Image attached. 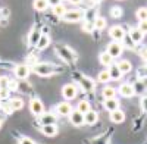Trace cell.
Here are the masks:
<instances>
[{
  "label": "cell",
  "mask_w": 147,
  "mask_h": 144,
  "mask_svg": "<svg viewBox=\"0 0 147 144\" xmlns=\"http://www.w3.org/2000/svg\"><path fill=\"white\" fill-rule=\"evenodd\" d=\"M32 71L40 77H50V75L56 74V72H59L60 69L50 65V63H37V65H34Z\"/></svg>",
  "instance_id": "cell-1"
},
{
  "label": "cell",
  "mask_w": 147,
  "mask_h": 144,
  "mask_svg": "<svg viewBox=\"0 0 147 144\" xmlns=\"http://www.w3.org/2000/svg\"><path fill=\"white\" fill-rule=\"evenodd\" d=\"M105 27H106V19H105V18H102V16H97V18L94 19L93 28L102 31V30H105Z\"/></svg>",
  "instance_id": "cell-24"
},
{
  "label": "cell",
  "mask_w": 147,
  "mask_h": 144,
  "mask_svg": "<svg viewBox=\"0 0 147 144\" xmlns=\"http://www.w3.org/2000/svg\"><path fill=\"white\" fill-rule=\"evenodd\" d=\"M119 94L122 96V97H132L134 96V90H132V84H122V85L119 87Z\"/></svg>",
  "instance_id": "cell-16"
},
{
  "label": "cell",
  "mask_w": 147,
  "mask_h": 144,
  "mask_svg": "<svg viewBox=\"0 0 147 144\" xmlns=\"http://www.w3.org/2000/svg\"><path fill=\"white\" fill-rule=\"evenodd\" d=\"M90 109H91V106H90V103H88L87 100H81V102L78 103V106H77V110H78V112H81V113L88 112Z\"/></svg>",
  "instance_id": "cell-26"
},
{
  "label": "cell",
  "mask_w": 147,
  "mask_h": 144,
  "mask_svg": "<svg viewBox=\"0 0 147 144\" xmlns=\"http://www.w3.org/2000/svg\"><path fill=\"white\" fill-rule=\"evenodd\" d=\"M110 15H112V18H121L122 16V9L118 7V6L112 7L110 9Z\"/></svg>",
  "instance_id": "cell-33"
},
{
  "label": "cell",
  "mask_w": 147,
  "mask_h": 144,
  "mask_svg": "<svg viewBox=\"0 0 147 144\" xmlns=\"http://www.w3.org/2000/svg\"><path fill=\"white\" fill-rule=\"evenodd\" d=\"M40 37H41V30H40V27H34V28L30 31V35H28V43H30L31 46H35Z\"/></svg>",
  "instance_id": "cell-12"
},
{
  "label": "cell",
  "mask_w": 147,
  "mask_h": 144,
  "mask_svg": "<svg viewBox=\"0 0 147 144\" xmlns=\"http://www.w3.org/2000/svg\"><path fill=\"white\" fill-rule=\"evenodd\" d=\"M109 35H110V38H113V41H119V40H124L125 37V31L122 27L119 25H115L109 30Z\"/></svg>",
  "instance_id": "cell-7"
},
{
  "label": "cell",
  "mask_w": 147,
  "mask_h": 144,
  "mask_svg": "<svg viewBox=\"0 0 147 144\" xmlns=\"http://www.w3.org/2000/svg\"><path fill=\"white\" fill-rule=\"evenodd\" d=\"M141 107L146 110V97H143V100H141Z\"/></svg>",
  "instance_id": "cell-41"
},
{
  "label": "cell",
  "mask_w": 147,
  "mask_h": 144,
  "mask_svg": "<svg viewBox=\"0 0 147 144\" xmlns=\"http://www.w3.org/2000/svg\"><path fill=\"white\" fill-rule=\"evenodd\" d=\"M91 30H93L91 24H85V25H84V31H90V32H91Z\"/></svg>",
  "instance_id": "cell-39"
},
{
  "label": "cell",
  "mask_w": 147,
  "mask_h": 144,
  "mask_svg": "<svg viewBox=\"0 0 147 144\" xmlns=\"http://www.w3.org/2000/svg\"><path fill=\"white\" fill-rule=\"evenodd\" d=\"M47 7H49L47 0H34V9H35V10L43 12V10H46Z\"/></svg>",
  "instance_id": "cell-27"
},
{
  "label": "cell",
  "mask_w": 147,
  "mask_h": 144,
  "mask_svg": "<svg viewBox=\"0 0 147 144\" xmlns=\"http://www.w3.org/2000/svg\"><path fill=\"white\" fill-rule=\"evenodd\" d=\"M7 90H9V91H10V90H18V82H16V81H9Z\"/></svg>",
  "instance_id": "cell-36"
},
{
  "label": "cell",
  "mask_w": 147,
  "mask_h": 144,
  "mask_svg": "<svg viewBox=\"0 0 147 144\" xmlns=\"http://www.w3.org/2000/svg\"><path fill=\"white\" fill-rule=\"evenodd\" d=\"M30 110L35 116H41L44 113V104H43V102L40 99H32L30 102Z\"/></svg>",
  "instance_id": "cell-5"
},
{
  "label": "cell",
  "mask_w": 147,
  "mask_h": 144,
  "mask_svg": "<svg viewBox=\"0 0 147 144\" xmlns=\"http://www.w3.org/2000/svg\"><path fill=\"white\" fill-rule=\"evenodd\" d=\"M41 131L47 137H55L57 134V127H56V124H53V125H41Z\"/></svg>",
  "instance_id": "cell-20"
},
{
  "label": "cell",
  "mask_w": 147,
  "mask_h": 144,
  "mask_svg": "<svg viewBox=\"0 0 147 144\" xmlns=\"http://www.w3.org/2000/svg\"><path fill=\"white\" fill-rule=\"evenodd\" d=\"M40 122L41 125H53L56 124V116L53 113H43L40 116Z\"/></svg>",
  "instance_id": "cell-19"
},
{
  "label": "cell",
  "mask_w": 147,
  "mask_h": 144,
  "mask_svg": "<svg viewBox=\"0 0 147 144\" xmlns=\"http://www.w3.org/2000/svg\"><path fill=\"white\" fill-rule=\"evenodd\" d=\"M62 96H63V99L66 102L74 100V99L77 97V85H75V84H66V85H63Z\"/></svg>",
  "instance_id": "cell-4"
},
{
  "label": "cell",
  "mask_w": 147,
  "mask_h": 144,
  "mask_svg": "<svg viewBox=\"0 0 147 144\" xmlns=\"http://www.w3.org/2000/svg\"><path fill=\"white\" fill-rule=\"evenodd\" d=\"M69 121H71V124H72L74 127H81V125H84V113L78 112L77 109L72 110V112L69 113Z\"/></svg>",
  "instance_id": "cell-6"
},
{
  "label": "cell",
  "mask_w": 147,
  "mask_h": 144,
  "mask_svg": "<svg viewBox=\"0 0 147 144\" xmlns=\"http://www.w3.org/2000/svg\"><path fill=\"white\" fill-rule=\"evenodd\" d=\"M19 144H35V141L31 140V138H28V137H22L19 140Z\"/></svg>",
  "instance_id": "cell-35"
},
{
  "label": "cell",
  "mask_w": 147,
  "mask_h": 144,
  "mask_svg": "<svg viewBox=\"0 0 147 144\" xmlns=\"http://www.w3.org/2000/svg\"><path fill=\"white\" fill-rule=\"evenodd\" d=\"M60 3H62V0H47V5L49 6H56V5H60Z\"/></svg>",
  "instance_id": "cell-37"
},
{
  "label": "cell",
  "mask_w": 147,
  "mask_h": 144,
  "mask_svg": "<svg viewBox=\"0 0 147 144\" xmlns=\"http://www.w3.org/2000/svg\"><path fill=\"white\" fill-rule=\"evenodd\" d=\"M110 121L115 122V124H122L125 121V113L121 109H115V110L110 112Z\"/></svg>",
  "instance_id": "cell-13"
},
{
  "label": "cell",
  "mask_w": 147,
  "mask_h": 144,
  "mask_svg": "<svg viewBox=\"0 0 147 144\" xmlns=\"http://www.w3.org/2000/svg\"><path fill=\"white\" fill-rule=\"evenodd\" d=\"M82 16H84L82 12H80V10H66L62 18L66 22H78V21L82 19Z\"/></svg>",
  "instance_id": "cell-8"
},
{
  "label": "cell",
  "mask_w": 147,
  "mask_h": 144,
  "mask_svg": "<svg viewBox=\"0 0 147 144\" xmlns=\"http://www.w3.org/2000/svg\"><path fill=\"white\" fill-rule=\"evenodd\" d=\"M2 124H3V121H2V119H0V128H2Z\"/></svg>",
  "instance_id": "cell-43"
},
{
  "label": "cell",
  "mask_w": 147,
  "mask_h": 144,
  "mask_svg": "<svg viewBox=\"0 0 147 144\" xmlns=\"http://www.w3.org/2000/svg\"><path fill=\"white\" fill-rule=\"evenodd\" d=\"M116 66H118V69H119V72L122 75L124 74H129V72L132 71V65H131V62L129 61H119L118 63H116Z\"/></svg>",
  "instance_id": "cell-17"
},
{
  "label": "cell",
  "mask_w": 147,
  "mask_h": 144,
  "mask_svg": "<svg viewBox=\"0 0 147 144\" xmlns=\"http://www.w3.org/2000/svg\"><path fill=\"white\" fill-rule=\"evenodd\" d=\"M129 40L134 43V44H137V43H140L143 38H144V32H141L138 28H132L131 31H129Z\"/></svg>",
  "instance_id": "cell-15"
},
{
  "label": "cell",
  "mask_w": 147,
  "mask_h": 144,
  "mask_svg": "<svg viewBox=\"0 0 147 144\" xmlns=\"http://www.w3.org/2000/svg\"><path fill=\"white\" fill-rule=\"evenodd\" d=\"M122 46L118 43V41H112V43H109L107 44V49H106V53L112 57V59H116L122 55Z\"/></svg>",
  "instance_id": "cell-3"
},
{
  "label": "cell",
  "mask_w": 147,
  "mask_h": 144,
  "mask_svg": "<svg viewBox=\"0 0 147 144\" xmlns=\"http://www.w3.org/2000/svg\"><path fill=\"white\" fill-rule=\"evenodd\" d=\"M132 90H134V94L144 96V93H146V84H144V81L141 79V81H137L136 84H132Z\"/></svg>",
  "instance_id": "cell-21"
},
{
  "label": "cell",
  "mask_w": 147,
  "mask_h": 144,
  "mask_svg": "<svg viewBox=\"0 0 147 144\" xmlns=\"http://www.w3.org/2000/svg\"><path fill=\"white\" fill-rule=\"evenodd\" d=\"M99 59H100V63H103V65H106V66H109V65H112V63H113V59L110 57V56H109L106 52L100 53Z\"/></svg>",
  "instance_id": "cell-28"
},
{
  "label": "cell",
  "mask_w": 147,
  "mask_h": 144,
  "mask_svg": "<svg viewBox=\"0 0 147 144\" xmlns=\"http://www.w3.org/2000/svg\"><path fill=\"white\" fill-rule=\"evenodd\" d=\"M125 44H127V46H129V47H132V46H134V43L129 40V37H127V35H125Z\"/></svg>",
  "instance_id": "cell-40"
},
{
  "label": "cell",
  "mask_w": 147,
  "mask_h": 144,
  "mask_svg": "<svg viewBox=\"0 0 147 144\" xmlns=\"http://www.w3.org/2000/svg\"><path fill=\"white\" fill-rule=\"evenodd\" d=\"M97 79H99V82H107V81H110V77H109L107 69H106V71H102L100 74H99V77H97Z\"/></svg>",
  "instance_id": "cell-32"
},
{
  "label": "cell",
  "mask_w": 147,
  "mask_h": 144,
  "mask_svg": "<svg viewBox=\"0 0 147 144\" xmlns=\"http://www.w3.org/2000/svg\"><path fill=\"white\" fill-rule=\"evenodd\" d=\"M9 78L7 77H0V88H7Z\"/></svg>",
  "instance_id": "cell-34"
},
{
  "label": "cell",
  "mask_w": 147,
  "mask_h": 144,
  "mask_svg": "<svg viewBox=\"0 0 147 144\" xmlns=\"http://www.w3.org/2000/svg\"><path fill=\"white\" fill-rule=\"evenodd\" d=\"M81 87L85 90V91H91L93 90V81L88 79V78H81Z\"/></svg>",
  "instance_id": "cell-29"
},
{
  "label": "cell",
  "mask_w": 147,
  "mask_h": 144,
  "mask_svg": "<svg viewBox=\"0 0 147 144\" xmlns=\"http://www.w3.org/2000/svg\"><path fill=\"white\" fill-rule=\"evenodd\" d=\"M30 74H31V69H30V66L28 65H18L16 68H15V75H16V78H19V79H27L28 77H30Z\"/></svg>",
  "instance_id": "cell-9"
},
{
  "label": "cell",
  "mask_w": 147,
  "mask_h": 144,
  "mask_svg": "<svg viewBox=\"0 0 147 144\" xmlns=\"http://www.w3.org/2000/svg\"><path fill=\"white\" fill-rule=\"evenodd\" d=\"M68 2H71V3H74V5H78L81 0H68Z\"/></svg>",
  "instance_id": "cell-42"
},
{
  "label": "cell",
  "mask_w": 147,
  "mask_h": 144,
  "mask_svg": "<svg viewBox=\"0 0 147 144\" xmlns=\"http://www.w3.org/2000/svg\"><path fill=\"white\" fill-rule=\"evenodd\" d=\"M7 96H9V90L7 88H0V97L5 99V97H7Z\"/></svg>",
  "instance_id": "cell-38"
},
{
  "label": "cell",
  "mask_w": 147,
  "mask_h": 144,
  "mask_svg": "<svg viewBox=\"0 0 147 144\" xmlns=\"http://www.w3.org/2000/svg\"><path fill=\"white\" fill-rule=\"evenodd\" d=\"M97 119H99V113L93 109L84 113V124H87V125H94L97 122Z\"/></svg>",
  "instance_id": "cell-11"
},
{
  "label": "cell",
  "mask_w": 147,
  "mask_h": 144,
  "mask_svg": "<svg viewBox=\"0 0 147 144\" xmlns=\"http://www.w3.org/2000/svg\"><path fill=\"white\" fill-rule=\"evenodd\" d=\"M103 106H105V109H106L107 112H112V110H115V109H119V100H118L116 97H112V99H105Z\"/></svg>",
  "instance_id": "cell-14"
},
{
  "label": "cell",
  "mask_w": 147,
  "mask_h": 144,
  "mask_svg": "<svg viewBox=\"0 0 147 144\" xmlns=\"http://www.w3.org/2000/svg\"><path fill=\"white\" fill-rule=\"evenodd\" d=\"M24 107V100L22 99H12L10 100V109L12 110H21Z\"/></svg>",
  "instance_id": "cell-25"
},
{
  "label": "cell",
  "mask_w": 147,
  "mask_h": 144,
  "mask_svg": "<svg viewBox=\"0 0 147 144\" xmlns=\"http://www.w3.org/2000/svg\"><path fill=\"white\" fill-rule=\"evenodd\" d=\"M65 12H66V9H65V6L62 3L53 6V15H56V16H63Z\"/></svg>",
  "instance_id": "cell-30"
},
{
  "label": "cell",
  "mask_w": 147,
  "mask_h": 144,
  "mask_svg": "<svg viewBox=\"0 0 147 144\" xmlns=\"http://www.w3.org/2000/svg\"><path fill=\"white\" fill-rule=\"evenodd\" d=\"M56 53L62 57L63 61H66V62H74V61H75V55H74V52L69 49V47H66V46H57Z\"/></svg>",
  "instance_id": "cell-2"
},
{
  "label": "cell",
  "mask_w": 147,
  "mask_h": 144,
  "mask_svg": "<svg viewBox=\"0 0 147 144\" xmlns=\"http://www.w3.org/2000/svg\"><path fill=\"white\" fill-rule=\"evenodd\" d=\"M107 72H109V77H110V79H113V81H116V79H121V78H122V74L119 72V69H118L116 63L109 65Z\"/></svg>",
  "instance_id": "cell-18"
},
{
  "label": "cell",
  "mask_w": 147,
  "mask_h": 144,
  "mask_svg": "<svg viewBox=\"0 0 147 144\" xmlns=\"http://www.w3.org/2000/svg\"><path fill=\"white\" fill-rule=\"evenodd\" d=\"M136 16H137V19L141 22V21H146L147 19V9L143 6V7H140L137 12H136Z\"/></svg>",
  "instance_id": "cell-31"
},
{
  "label": "cell",
  "mask_w": 147,
  "mask_h": 144,
  "mask_svg": "<svg viewBox=\"0 0 147 144\" xmlns=\"http://www.w3.org/2000/svg\"><path fill=\"white\" fill-rule=\"evenodd\" d=\"M102 96H103L105 99H112V97H115V96H116V90L113 87L107 85V87H105L102 90Z\"/></svg>",
  "instance_id": "cell-23"
},
{
  "label": "cell",
  "mask_w": 147,
  "mask_h": 144,
  "mask_svg": "<svg viewBox=\"0 0 147 144\" xmlns=\"http://www.w3.org/2000/svg\"><path fill=\"white\" fill-rule=\"evenodd\" d=\"M49 44H50V38H49V35H43L41 34V37L38 38V41H37V49H38V50H43V49H46V47L49 46Z\"/></svg>",
  "instance_id": "cell-22"
},
{
  "label": "cell",
  "mask_w": 147,
  "mask_h": 144,
  "mask_svg": "<svg viewBox=\"0 0 147 144\" xmlns=\"http://www.w3.org/2000/svg\"><path fill=\"white\" fill-rule=\"evenodd\" d=\"M74 109H72V106L69 104V102H62V103H59L57 106H56V112H57V115H60V116H69V113L72 112Z\"/></svg>",
  "instance_id": "cell-10"
}]
</instances>
